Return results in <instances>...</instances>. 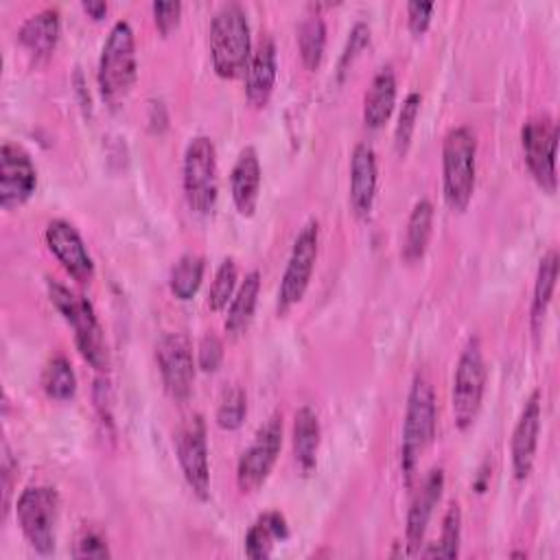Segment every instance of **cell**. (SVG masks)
I'll return each mask as SVG.
<instances>
[{"label": "cell", "mask_w": 560, "mask_h": 560, "mask_svg": "<svg viewBox=\"0 0 560 560\" xmlns=\"http://www.w3.org/2000/svg\"><path fill=\"white\" fill-rule=\"evenodd\" d=\"M182 184L188 208L201 217L212 214L219 197V168L217 149L208 136H195L186 144Z\"/></svg>", "instance_id": "cell-6"}, {"label": "cell", "mask_w": 560, "mask_h": 560, "mask_svg": "<svg viewBox=\"0 0 560 560\" xmlns=\"http://www.w3.org/2000/svg\"><path fill=\"white\" fill-rule=\"evenodd\" d=\"M486 387V361L481 341L470 337L457 359V368L453 374V389H451V409L453 422L459 431H466L481 407Z\"/></svg>", "instance_id": "cell-7"}, {"label": "cell", "mask_w": 560, "mask_h": 560, "mask_svg": "<svg viewBox=\"0 0 560 560\" xmlns=\"http://www.w3.org/2000/svg\"><path fill=\"white\" fill-rule=\"evenodd\" d=\"M558 280V254L556 249H549L536 271V282H534V298H532V308H529V322H532V332L538 337L545 324V315L556 289Z\"/></svg>", "instance_id": "cell-25"}, {"label": "cell", "mask_w": 560, "mask_h": 560, "mask_svg": "<svg viewBox=\"0 0 560 560\" xmlns=\"http://www.w3.org/2000/svg\"><path fill=\"white\" fill-rule=\"evenodd\" d=\"M81 7H83V11H85L90 18H94V20H103L105 13H107V2L90 0V2H83Z\"/></svg>", "instance_id": "cell-41"}, {"label": "cell", "mask_w": 560, "mask_h": 560, "mask_svg": "<svg viewBox=\"0 0 560 560\" xmlns=\"http://www.w3.org/2000/svg\"><path fill=\"white\" fill-rule=\"evenodd\" d=\"M18 39L35 57H46L52 52L59 39V11L42 9L26 18L18 31Z\"/></svg>", "instance_id": "cell-23"}, {"label": "cell", "mask_w": 560, "mask_h": 560, "mask_svg": "<svg viewBox=\"0 0 560 560\" xmlns=\"http://www.w3.org/2000/svg\"><path fill=\"white\" fill-rule=\"evenodd\" d=\"M175 453L188 488L206 501L210 497L208 440L201 416H190L175 433Z\"/></svg>", "instance_id": "cell-12"}, {"label": "cell", "mask_w": 560, "mask_h": 560, "mask_svg": "<svg viewBox=\"0 0 560 560\" xmlns=\"http://www.w3.org/2000/svg\"><path fill=\"white\" fill-rule=\"evenodd\" d=\"M540 433V392H534L516 420L512 431V470L518 481H525L534 468L536 446Z\"/></svg>", "instance_id": "cell-17"}, {"label": "cell", "mask_w": 560, "mask_h": 560, "mask_svg": "<svg viewBox=\"0 0 560 560\" xmlns=\"http://www.w3.org/2000/svg\"><path fill=\"white\" fill-rule=\"evenodd\" d=\"M151 11H153L155 26L160 28V33L168 35L179 24L182 2H177V0H158V2L151 4Z\"/></svg>", "instance_id": "cell-37"}, {"label": "cell", "mask_w": 560, "mask_h": 560, "mask_svg": "<svg viewBox=\"0 0 560 560\" xmlns=\"http://www.w3.org/2000/svg\"><path fill=\"white\" fill-rule=\"evenodd\" d=\"M210 57L212 68L221 79H236L245 74L252 57V37L247 13L238 2L221 4L212 15Z\"/></svg>", "instance_id": "cell-1"}, {"label": "cell", "mask_w": 560, "mask_h": 560, "mask_svg": "<svg viewBox=\"0 0 560 560\" xmlns=\"http://www.w3.org/2000/svg\"><path fill=\"white\" fill-rule=\"evenodd\" d=\"M442 490H444V470L442 468L429 470V475L424 477V481H422L420 490L416 492V497L409 505V512H407L405 545H407L409 556L420 553V545L424 540L433 510L442 499Z\"/></svg>", "instance_id": "cell-16"}, {"label": "cell", "mask_w": 560, "mask_h": 560, "mask_svg": "<svg viewBox=\"0 0 560 560\" xmlns=\"http://www.w3.org/2000/svg\"><path fill=\"white\" fill-rule=\"evenodd\" d=\"M74 558H109V547L105 542V538L90 529V532H83L79 536V540L74 542V551H72Z\"/></svg>", "instance_id": "cell-38"}, {"label": "cell", "mask_w": 560, "mask_h": 560, "mask_svg": "<svg viewBox=\"0 0 560 560\" xmlns=\"http://www.w3.org/2000/svg\"><path fill=\"white\" fill-rule=\"evenodd\" d=\"M223 361V343L217 335L208 332L197 346V365L201 372H217Z\"/></svg>", "instance_id": "cell-36"}, {"label": "cell", "mask_w": 560, "mask_h": 560, "mask_svg": "<svg viewBox=\"0 0 560 560\" xmlns=\"http://www.w3.org/2000/svg\"><path fill=\"white\" fill-rule=\"evenodd\" d=\"M324 46H326V24L319 13H311L302 20L298 28V48L302 63L308 70H317L324 57Z\"/></svg>", "instance_id": "cell-28"}, {"label": "cell", "mask_w": 560, "mask_h": 560, "mask_svg": "<svg viewBox=\"0 0 560 560\" xmlns=\"http://www.w3.org/2000/svg\"><path fill=\"white\" fill-rule=\"evenodd\" d=\"M433 230V206L429 199H420L407 221V232H405V243H402V260L405 262H418L429 245Z\"/></svg>", "instance_id": "cell-27"}, {"label": "cell", "mask_w": 560, "mask_h": 560, "mask_svg": "<svg viewBox=\"0 0 560 560\" xmlns=\"http://www.w3.org/2000/svg\"><path fill=\"white\" fill-rule=\"evenodd\" d=\"M155 359L164 389L173 400H188L195 381L192 346L184 332H166L155 343Z\"/></svg>", "instance_id": "cell-13"}, {"label": "cell", "mask_w": 560, "mask_h": 560, "mask_svg": "<svg viewBox=\"0 0 560 560\" xmlns=\"http://www.w3.org/2000/svg\"><path fill=\"white\" fill-rule=\"evenodd\" d=\"M459 540H462V510H459V503H451L444 512V518H442V532H440V540L422 551V556L427 558H457L459 553Z\"/></svg>", "instance_id": "cell-31"}, {"label": "cell", "mask_w": 560, "mask_h": 560, "mask_svg": "<svg viewBox=\"0 0 560 560\" xmlns=\"http://www.w3.org/2000/svg\"><path fill=\"white\" fill-rule=\"evenodd\" d=\"M319 418L313 407L304 405L293 416V455L304 475L313 472L317 466V451H319Z\"/></svg>", "instance_id": "cell-22"}, {"label": "cell", "mask_w": 560, "mask_h": 560, "mask_svg": "<svg viewBox=\"0 0 560 560\" xmlns=\"http://www.w3.org/2000/svg\"><path fill=\"white\" fill-rule=\"evenodd\" d=\"M420 105H422L420 92H409L402 101L398 122L394 129V147L400 158L409 151V144H411V138L416 131V122H418V114H420Z\"/></svg>", "instance_id": "cell-34"}, {"label": "cell", "mask_w": 560, "mask_h": 560, "mask_svg": "<svg viewBox=\"0 0 560 560\" xmlns=\"http://www.w3.org/2000/svg\"><path fill=\"white\" fill-rule=\"evenodd\" d=\"M370 44V26L365 22H354V26L348 33L346 46L341 50L339 63H337V74L339 79L350 70V66L354 63V59L361 55V50Z\"/></svg>", "instance_id": "cell-35"}, {"label": "cell", "mask_w": 560, "mask_h": 560, "mask_svg": "<svg viewBox=\"0 0 560 560\" xmlns=\"http://www.w3.org/2000/svg\"><path fill=\"white\" fill-rule=\"evenodd\" d=\"M396 105V74L389 66H383L363 98V122L368 129H381Z\"/></svg>", "instance_id": "cell-21"}, {"label": "cell", "mask_w": 560, "mask_h": 560, "mask_svg": "<svg viewBox=\"0 0 560 560\" xmlns=\"http://www.w3.org/2000/svg\"><path fill=\"white\" fill-rule=\"evenodd\" d=\"M42 387L52 400H70L77 394V376L66 357H52L42 374Z\"/></svg>", "instance_id": "cell-30"}, {"label": "cell", "mask_w": 560, "mask_h": 560, "mask_svg": "<svg viewBox=\"0 0 560 560\" xmlns=\"http://www.w3.org/2000/svg\"><path fill=\"white\" fill-rule=\"evenodd\" d=\"M317 249H319V225L317 221L304 223V228L298 232L280 287H278V300H276V311L278 315L289 313L306 293L313 267L317 260Z\"/></svg>", "instance_id": "cell-9"}, {"label": "cell", "mask_w": 560, "mask_h": 560, "mask_svg": "<svg viewBox=\"0 0 560 560\" xmlns=\"http://www.w3.org/2000/svg\"><path fill=\"white\" fill-rule=\"evenodd\" d=\"M138 74L136 59V37L129 22L118 20L103 44L98 59V92L103 101L112 107L120 105L133 88Z\"/></svg>", "instance_id": "cell-3"}, {"label": "cell", "mask_w": 560, "mask_h": 560, "mask_svg": "<svg viewBox=\"0 0 560 560\" xmlns=\"http://www.w3.org/2000/svg\"><path fill=\"white\" fill-rule=\"evenodd\" d=\"M278 63H276V44L271 37H262L252 50L247 70H245V94L254 107H265L271 98L276 85Z\"/></svg>", "instance_id": "cell-20"}, {"label": "cell", "mask_w": 560, "mask_h": 560, "mask_svg": "<svg viewBox=\"0 0 560 560\" xmlns=\"http://www.w3.org/2000/svg\"><path fill=\"white\" fill-rule=\"evenodd\" d=\"M376 195V153L368 142H359L350 158V208L359 219L370 217Z\"/></svg>", "instance_id": "cell-19"}, {"label": "cell", "mask_w": 560, "mask_h": 560, "mask_svg": "<svg viewBox=\"0 0 560 560\" xmlns=\"http://www.w3.org/2000/svg\"><path fill=\"white\" fill-rule=\"evenodd\" d=\"M203 280V258L197 254H182L171 267L168 287L177 300H190Z\"/></svg>", "instance_id": "cell-29"}, {"label": "cell", "mask_w": 560, "mask_h": 560, "mask_svg": "<svg viewBox=\"0 0 560 560\" xmlns=\"http://www.w3.org/2000/svg\"><path fill=\"white\" fill-rule=\"evenodd\" d=\"M245 416H247V394L243 387L232 385L230 389L223 392L214 420L223 431H234L243 424Z\"/></svg>", "instance_id": "cell-33"}, {"label": "cell", "mask_w": 560, "mask_h": 560, "mask_svg": "<svg viewBox=\"0 0 560 560\" xmlns=\"http://www.w3.org/2000/svg\"><path fill=\"white\" fill-rule=\"evenodd\" d=\"M289 527L280 512H267L258 516V521L247 529L245 536V553L254 560L269 558L276 540H287Z\"/></svg>", "instance_id": "cell-26"}, {"label": "cell", "mask_w": 560, "mask_h": 560, "mask_svg": "<svg viewBox=\"0 0 560 560\" xmlns=\"http://www.w3.org/2000/svg\"><path fill=\"white\" fill-rule=\"evenodd\" d=\"M15 516L28 545L42 556L52 553L59 518L57 490L50 486H31L22 490L15 503Z\"/></svg>", "instance_id": "cell-8"}, {"label": "cell", "mask_w": 560, "mask_h": 560, "mask_svg": "<svg viewBox=\"0 0 560 560\" xmlns=\"http://www.w3.org/2000/svg\"><path fill=\"white\" fill-rule=\"evenodd\" d=\"M258 295H260V273L256 269H252L249 273H245L241 287L236 289L230 308H228V317H225V332L230 337H238L247 330L256 304H258Z\"/></svg>", "instance_id": "cell-24"}, {"label": "cell", "mask_w": 560, "mask_h": 560, "mask_svg": "<svg viewBox=\"0 0 560 560\" xmlns=\"http://www.w3.org/2000/svg\"><path fill=\"white\" fill-rule=\"evenodd\" d=\"M435 422H438V409H435L433 387L422 374H418L409 389L405 422H402V442H400V468L407 486L413 481V472L422 453L435 438Z\"/></svg>", "instance_id": "cell-4"}, {"label": "cell", "mask_w": 560, "mask_h": 560, "mask_svg": "<svg viewBox=\"0 0 560 560\" xmlns=\"http://www.w3.org/2000/svg\"><path fill=\"white\" fill-rule=\"evenodd\" d=\"M282 448V416L271 413L256 431L252 444L236 464V483L241 492H256L269 477Z\"/></svg>", "instance_id": "cell-10"}, {"label": "cell", "mask_w": 560, "mask_h": 560, "mask_svg": "<svg viewBox=\"0 0 560 560\" xmlns=\"http://www.w3.org/2000/svg\"><path fill=\"white\" fill-rule=\"evenodd\" d=\"M48 295L52 306L61 313L66 324L74 330V343L81 357L98 372L109 368V352L101 322L88 298L74 293L57 280H48Z\"/></svg>", "instance_id": "cell-2"}, {"label": "cell", "mask_w": 560, "mask_h": 560, "mask_svg": "<svg viewBox=\"0 0 560 560\" xmlns=\"http://www.w3.org/2000/svg\"><path fill=\"white\" fill-rule=\"evenodd\" d=\"M236 280H238V267H236L234 258H223L214 273V280L210 284V291H208V306L212 311H223L228 306V302H232V298L236 293L234 291Z\"/></svg>", "instance_id": "cell-32"}, {"label": "cell", "mask_w": 560, "mask_h": 560, "mask_svg": "<svg viewBox=\"0 0 560 560\" xmlns=\"http://www.w3.org/2000/svg\"><path fill=\"white\" fill-rule=\"evenodd\" d=\"M13 470H15V464H13V457H11V453H9V446L4 444V448H2V492H4V501H2V505H4V512L9 510V499H11V477H13Z\"/></svg>", "instance_id": "cell-40"}, {"label": "cell", "mask_w": 560, "mask_h": 560, "mask_svg": "<svg viewBox=\"0 0 560 560\" xmlns=\"http://www.w3.org/2000/svg\"><path fill=\"white\" fill-rule=\"evenodd\" d=\"M521 144L525 164L536 179V184L556 192V144H558V125L549 116H534L521 129Z\"/></svg>", "instance_id": "cell-11"}, {"label": "cell", "mask_w": 560, "mask_h": 560, "mask_svg": "<svg viewBox=\"0 0 560 560\" xmlns=\"http://www.w3.org/2000/svg\"><path fill=\"white\" fill-rule=\"evenodd\" d=\"M260 182H262V171H260V160L254 147H245L230 173V192L234 208L241 217H252L258 206L260 197Z\"/></svg>", "instance_id": "cell-18"}, {"label": "cell", "mask_w": 560, "mask_h": 560, "mask_svg": "<svg viewBox=\"0 0 560 560\" xmlns=\"http://www.w3.org/2000/svg\"><path fill=\"white\" fill-rule=\"evenodd\" d=\"M477 140L468 127H453L442 142V192L451 210L464 212L475 192Z\"/></svg>", "instance_id": "cell-5"}, {"label": "cell", "mask_w": 560, "mask_h": 560, "mask_svg": "<svg viewBox=\"0 0 560 560\" xmlns=\"http://www.w3.org/2000/svg\"><path fill=\"white\" fill-rule=\"evenodd\" d=\"M44 236L52 256L74 280L90 282L94 278V260L72 223L63 219H52L46 225Z\"/></svg>", "instance_id": "cell-15"}, {"label": "cell", "mask_w": 560, "mask_h": 560, "mask_svg": "<svg viewBox=\"0 0 560 560\" xmlns=\"http://www.w3.org/2000/svg\"><path fill=\"white\" fill-rule=\"evenodd\" d=\"M433 9H435L433 2H409L407 4V24L413 35H422L429 28Z\"/></svg>", "instance_id": "cell-39"}, {"label": "cell", "mask_w": 560, "mask_h": 560, "mask_svg": "<svg viewBox=\"0 0 560 560\" xmlns=\"http://www.w3.org/2000/svg\"><path fill=\"white\" fill-rule=\"evenodd\" d=\"M37 186V171L31 155L13 142L0 149V206L13 210L31 199Z\"/></svg>", "instance_id": "cell-14"}]
</instances>
